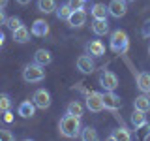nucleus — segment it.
Here are the masks:
<instances>
[{
    "mask_svg": "<svg viewBox=\"0 0 150 141\" xmlns=\"http://www.w3.org/2000/svg\"><path fill=\"white\" fill-rule=\"evenodd\" d=\"M79 137L83 141H96L98 139V132H96V128H92V126H83Z\"/></svg>",
    "mask_w": 150,
    "mask_h": 141,
    "instance_id": "nucleus-24",
    "label": "nucleus"
},
{
    "mask_svg": "<svg viewBox=\"0 0 150 141\" xmlns=\"http://www.w3.org/2000/svg\"><path fill=\"white\" fill-rule=\"evenodd\" d=\"M90 13H92L94 19H107L109 17V8H107L105 4H94Z\"/></svg>",
    "mask_w": 150,
    "mask_h": 141,
    "instance_id": "nucleus-22",
    "label": "nucleus"
},
{
    "mask_svg": "<svg viewBox=\"0 0 150 141\" xmlns=\"http://www.w3.org/2000/svg\"><path fill=\"white\" fill-rule=\"evenodd\" d=\"M34 62L40 66H49L53 62V55H51L49 49H38L34 53Z\"/></svg>",
    "mask_w": 150,
    "mask_h": 141,
    "instance_id": "nucleus-16",
    "label": "nucleus"
},
{
    "mask_svg": "<svg viewBox=\"0 0 150 141\" xmlns=\"http://www.w3.org/2000/svg\"><path fill=\"white\" fill-rule=\"evenodd\" d=\"M109 139L111 141H131V134H129L128 128H124V126H122V128H116V130L111 132Z\"/></svg>",
    "mask_w": 150,
    "mask_h": 141,
    "instance_id": "nucleus-20",
    "label": "nucleus"
},
{
    "mask_svg": "<svg viewBox=\"0 0 150 141\" xmlns=\"http://www.w3.org/2000/svg\"><path fill=\"white\" fill-rule=\"evenodd\" d=\"M148 55H150V45H148Z\"/></svg>",
    "mask_w": 150,
    "mask_h": 141,
    "instance_id": "nucleus-37",
    "label": "nucleus"
},
{
    "mask_svg": "<svg viewBox=\"0 0 150 141\" xmlns=\"http://www.w3.org/2000/svg\"><path fill=\"white\" fill-rule=\"evenodd\" d=\"M6 21H8V15H6V11H4V8H0V26L6 25Z\"/></svg>",
    "mask_w": 150,
    "mask_h": 141,
    "instance_id": "nucleus-30",
    "label": "nucleus"
},
{
    "mask_svg": "<svg viewBox=\"0 0 150 141\" xmlns=\"http://www.w3.org/2000/svg\"><path fill=\"white\" fill-rule=\"evenodd\" d=\"M84 103H86V109L92 111V113L103 111V109H105V103H103V92H98V90L86 92V96H84Z\"/></svg>",
    "mask_w": 150,
    "mask_h": 141,
    "instance_id": "nucleus-4",
    "label": "nucleus"
},
{
    "mask_svg": "<svg viewBox=\"0 0 150 141\" xmlns=\"http://www.w3.org/2000/svg\"><path fill=\"white\" fill-rule=\"evenodd\" d=\"M0 137H6V139H13L11 134H8V132H0Z\"/></svg>",
    "mask_w": 150,
    "mask_h": 141,
    "instance_id": "nucleus-32",
    "label": "nucleus"
},
{
    "mask_svg": "<svg viewBox=\"0 0 150 141\" xmlns=\"http://www.w3.org/2000/svg\"><path fill=\"white\" fill-rule=\"evenodd\" d=\"M98 83H100V87L103 88V90H116L118 85H120L118 75H116L115 72H109V70H103V72L100 73Z\"/></svg>",
    "mask_w": 150,
    "mask_h": 141,
    "instance_id": "nucleus-5",
    "label": "nucleus"
},
{
    "mask_svg": "<svg viewBox=\"0 0 150 141\" xmlns=\"http://www.w3.org/2000/svg\"><path fill=\"white\" fill-rule=\"evenodd\" d=\"M6 26L9 28V30H17V28H21L23 26V21L19 17H8V21H6Z\"/></svg>",
    "mask_w": 150,
    "mask_h": 141,
    "instance_id": "nucleus-27",
    "label": "nucleus"
},
{
    "mask_svg": "<svg viewBox=\"0 0 150 141\" xmlns=\"http://www.w3.org/2000/svg\"><path fill=\"white\" fill-rule=\"evenodd\" d=\"M30 34L32 32L23 25L21 28L13 30V41H15V43H26V41H30Z\"/></svg>",
    "mask_w": 150,
    "mask_h": 141,
    "instance_id": "nucleus-19",
    "label": "nucleus"
},
{
    "mask_svg": "<svg viewBox=\"0 0 150 141\" xmlns=\"http://www.w3.org/2000/svg\"><path fill=\"white\" fill-rule=\"evenodd\" d=\"M107 8H109V15L115 19H120L128 13V2L126 0H111Z\"/></svg>",
    "mask_w": 150,
    "mask_h": 141,
    "instance_id": "nucleus-7",
    "label": "nucleus"
},
{
    "mask_svg": "<svg viewBox=\"0 0 150 141\" xmlns=\"http://www.w3.org/2000/svg\"><path fill=\"white\" fill-rule=\"evenodd\" d=\"M137 88H139L141 92L150 94V72L137 73Z\"/></svg>",
    "mask_w": 150,
    "mask_h": 141,
    "instance_id": "nucleus-18",
    "label": "nucleus"
},
{
    "mask_svg": "<svg viewBox=\"0 0 150 141\" xmlns=\"http://www.w3.org/2000/svg\"><path fill=\"white\" fill-rule=\"evenodd\" d=\"M133 109H139V111H143V113H148L150 111V94L143 92V94H139V96H135Z\"/></svg>",
    "mask_w": 150,
    "mask_h": 141,
    "instance_id": "nucleus-12",
    "label": "nucleus"
},
{
    "mask_svg": "<svg viewBox=\"0 0 150 141\" xmlns=\"http://www.w3.org/2000/svg\"><path fill=\"white\" fill-rule=\"evenodd\" d=\"M90 28L96 36H105V34H109V21L107 19H94Z\"/></svg>",
    "mask_w": 150,
    "mask_h": 141,
    "instance_id": "nucleus-15",
    "label": "nucleus"
},
{
    "mask_svg": "<svg viewBox=\"0 0 150 141\" xmlns=\"http://www.w3.org/2000/svg\"><path fill=\"white\" fill-rule=\"evenodd\" d=\"M126 2H128V4H131V2H135V0H126Z\"/></svg>",
    "mask_w": 150,
    "mask_h": 141,
    "instance_id": "nucleus-36",
    "label": "nucleus"
},
{
    "mask_svg": "<svg viewBox=\"0 0 150 141\" xmlns=\"http://www.w3.org/2000/svg\"><path fill=\"white\" fill-rule=\"evenodd\" d=\"M77 70L81 73H84V75H88V73H92L94 70H96V64H94V56L92 55H81L77 58Z\"/></svg>",
    "mask_w": 150,
    "mask_h": 141,
    "instance_id": "nucleus-8",
    "label": "nucleus"
},
{
    "mask_svg": "<svg viewBox=\"0 0 150 141\" xmlns=\"http://www.w3.org/2000/svg\"><path fill=\"white\" fill-rule=\"evenodd\" d=\"M84 23H86V11L84 9H73L68 19V25L71 28H81L84 26Z\"/></svg>",
    "mask_w": 150,
    "mask_h": 141,
    "instance_id": "nucleus-10",
    "label": "nucleus"
},
{
    "mask_svg": "<svg viewBox=\"0 0 150 141\" xmlns=\"http://www.w3.org/2000/svg\"><path fill=\"white\" fill-rule=\"evenodd\" d=\"M4 120H6V122H11L13 120V117H11V113H9V111L4 113Z\"/></svg>",
    "mask_w": 150,
    "mask_h": 141,
    "instance_id": "nucleus-31",
    "label": "nucleus"
},
{
    "mask_svg": "<svg viewBox=\"0 0 150 141\" xmlns=\"http://www.w3.org/2000/svg\"><path fill=\"white\" fill-rule=\"evenodd\" d=\"M30 32H32V36H36V38H45L49 34V23H45L43 19H36Z\"/></svg>",
    "mask_w": 150,
    "mask_h": 141,
    "instance_id": "nucleus-14",
    "label": "nucleus"
},
{
    "mask_svg": "<svg viewBox=\"0 0 150 141\" xmlns=\"http://www.w3.org/2000/svg\"><path fill=\"white\" fill-rule=\"evenodd\" d=\"M88 0H68V6L71 9H83L84 6H86Z\"/></svg>",
    "mask_w": 150,
    "mask_h": 141,
    "instance_id": "nucleus-28",
    "label": "nucleus"
},
{
    "mask_svg": "<svg viewBox=\"0 0 150 141\" xmlns=\"http://www.w3.org/2000/svg\"><path fill=\"white\" fill-rule=\"evenodd\" d=\"M66 111H68L69 115H73V117H79V119H83V115H84V107H83V103H81V102H77V100L69 102V103H68V107H66Z\"/></svg>",
    "mask_w": 150,
    "mask_h": 141,
    "instance_id": "nucleus-21",
    "label": "nucleus"
},
{
    "mask_svg": "<svg viewBox=\"0 0 150 141\" xmlns=\"http://www.w3.org/2000/svg\"><path fill=\"white\" fill-rule=\"evenodd\" d=\"M131 126H133L135 130H139V128H144V126L148 124V120H146V113H143V111H139V109H135L133 113H131Z\"/></svg>",
    "mask_w": 150,
    "mask_h": 141,
    "instance_id": "nucleus-17",
    "label": "nucleus"
},
{
    "mask_svg": "<svg viewBox=\"0 0 150 141\" xmlns=\"http://www.w3.org/2000/svg\"><path fill=\"white\" fill-rule=\"evenodd\" d=\"M86 53L92 55L94 58H100V56L105 55V45H103L100 40H92V41L86 43Z\"/></svg>",
    "mask_w": 150,
    "mask_h": 141,
    "instance_id": "nucleus-11",
    "label": "nucleus"
},
{
    "mask_svg": "<svg viewBox=\"0 0 150 141\" xmlns=\"http://www.w3.org/2000/svg\"><path fill=\"white\" fill-rule=\"evenodd\" d=\"M8 6V0H0V8H6Z\"/></svg>",
    "mask_w": 150,
    "mask_h": 141,
    "instance_id": "nucleus-35",
    "label": "nucleus"
},
{
    "mask_svg": "<svg viewBox=\"0 0 150 141\" xmlns=\"http://www.w3.org/2000/svg\"><path fill=\"white\" fill-rule=\"evenodd\" d=\"M17 4H21V6H26V4H30V0H15Z\"/></svg>",
    "mask_w": 150,
    "mask_h": 141,
    "instance_id": "nucleus-33",
    "label": "nucleus"
},
{
    "mask_svg": "<svg viewBox=\"0 0 150 141\" xmlns=\"http://www.w3.org/2000/svg\"><path fill=\"white\" fill-rule=\"evenodd\" d=\"M109 45H111V51L116 55H124L126 51L129 49V38L124 30H115L111 32V40H109Z\"/></svg>",
    "mask_w": 150,
    "mask_h": 141,
    "instance_id": "nucleus-2",
    "label": "nucleus"
},
{
    "mask_svg": "<svg viewBox=\"0 0 150 141\" xmlns=\"http://www.w3.org/2000/svg\"><path fill=\"white\" fill-rule=\"evenodd\" d=\"M45 66H40V64H28L25 66V70H23V79H25L26 83H40L45 79Z\"/></svg>",
    "mask_w": 150,
    "mask_h": 141,
    "instance_id": "nucleus-3",
    "label": "nucleus"
},
{
    "mask_svg": "<svg viewBox=\"0 0 150 141\" xmlns=\"http://www.w3.org/2000/svg\"><path fill=\"white\" fill-rule=\"evenodd\" d=\"M4 40H6V36H4V32L0 30V47H2V43H4Z\"/></svg>",
    "mask_w": 150,
    "mask_h": 141,
    "instance_id": "nucleus-34",
    "label": "nucleus"
},
{
    "mask_svg": "<svg viewBox=\"0 0 150 141\" xmlns=\"http://www.w3.org/2000/svg\"><path fill=\"white\" fill-rule=\"evenodd\" d=\"M11 105H13V100H11V96L6 92H0V113H6L11 109Z\"/></svg>",
    "mask_w": 150,
    "mask_h": 141,
    "instance_id": "nucleus-26",
    "label": "nucleus"
},
{
    "mask_svg": "<svg viewBox=\"0 0 150 141\" xmlns=\"http://www.w3.org/2000/svg\"><path fill=\"white\" fill-rule=\"evenodd\" d=\"M58 130H60V134H62L64 137H69V139L79 137V134H81V130H83L81 119L69 115V113H66L62 119H60V122H58Z\"/></svg>",
    "mask_w": 150,
    "mask_h": 141,
    "instance_id": "nucleus-1",
    "label": "nucleus"
},
{
    "mask_svg": "<svg viewBox=\"0 0 150 141\" xmlns=\"http://www.w3.org/2000/svg\"><path fill=\"white\" fill-rule=\"evenodd\" d=\"M38 9L41 13H54L56 9V0H38Z\"/></svg>",
    "mask_w": 150,
    "mask_h": 141,
    "instance_id": "nucleus-23",
    "label": "nucleus"
},
{
    "mask_svg": "<svg viewBox=\"0 0 150 141\" xmlns=\"http://www.w3.org/2000/svg\"><path fill=\"white\" fill-rule=\"evenodd\" d=\"M141 36H143L144 40L150 38V19H146V21L143 23V26H141Z\"/></svg>",
    "mask_w": 150,
    "mask_h": 141,
    "instance_id": "nucleus-29",
    "label": "nucleus"
},
{
    "mask_svg": "<svg viewBox=\"0 0 150 141\" xmlns=\"http://www.w3.org/2000/svg\"><path fill=\"white\" fill-rule=\"evenodd\" d=\"M71 11H73V9L68 6V2H66V4H60V6H56V9H54L56 17L62 19V21H68L69 15H71Z\"/></svg>",
    "mask_w": 150,
    "mask_h": 141,
    "instance_id": "nucleus-25",
    "label": "nucleus"
},
{
    "mask_svg": "<svg viewBox=\"0 0 150 141\" xmlns=\"http://www.w3.org/2000/svg\"><path fill=\"white\" fill-rule=\"evenodd\" d=\"M17 113L23 117V119H30V117H34V113H36V103L32 102V100H25V102H21V103H19Z\"/></svg>",
    "mask_w": 150,
    "mask_h": 141,
    "instance_id": "nucleus-13",
    "label": "nucleus"
},
{
    "mask_svg": "<svg viewBox=\"0 0 150 141\" xmlns=\"http://www.w3.org/2000/svg\"><path fill=\"white\" fill-rule=\"evenodd\" d=\"M32 102L36 103L38 109H49L51 107V94L49 90H45V88H38V90L32 94Z\"/></svg>",
    "mask_w": 150,
    "mask_h": 141,
    "instance_id": "nucleus-6",
    "label": "nucleus"
},
{
    "mask_svg": "<svg viewBox=\"0 0 150 141\" xmlns=\"http://www.w3.org/2000/svg\"><path fill=\"white\" fill-rule=\"evenodd\" d=\"M103 103H105V109L116 111V109H120L122 100L118 94H115V90H105L103 92Z\"/></svg>",
    "mask_w": 150,
    "mask_h": 141,
    "instance_id": "nucleus-9",
    "label": "nucleus"
}]
</instances>
